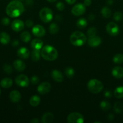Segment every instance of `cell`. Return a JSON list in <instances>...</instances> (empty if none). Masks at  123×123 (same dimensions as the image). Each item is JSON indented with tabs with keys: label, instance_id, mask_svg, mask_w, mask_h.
Wrapping results in <instances>:
<instances>
[{
	"label": "cell",
	"instance_id": "obj_45",
	"mask_svg": "<svg viewBox=\"0 0 123 123\" xmlns=\"http://www.w3.org/2000/svg\"><path fill=\"white\" fill-rule=\"evenodd\" d=\"M107 118H108V120H110V121H112V120H113L114 118V115L112 114H110L107 117Z\"/></svg>",
	"mask_w": 123,
	"mask_h": 123
},
{
	"label": "cell",
	"instance_id": "obj_11",
	"mask_svg": "<svg viewBox=\"0 0 123 123\" xmlns=\"http://www.w3.org/2000/svg\"><path fill=\"white\" fill-rule=\"evenodd\" d=\"M32 32L35 36L37 37H42L45 35L46 30L43 26L41 25H36L33 26Z\"/></svg>",
	"mask_w": 123,
	"mask_h": 123
},
{
	"label": "cell",
	"instance_id": "obj_16",
	"mask_svg": "<svg viewBox=\"0 0 123 123\" xmlns=\"http://www.w3.org/2000/svg\"><path fill=\"white\" fill-rule=\"evenodd\" d=\"M17 55L22 59H27L30 56V52L28 49L24 47L20 48L17 51Z\"/></svg>",
	"mask_w": 123,
	"mask_h": 123
},
{
	"label": "cell",
	"instance_id": "obj_14",
	"mask_svg": "<svg viewBox=\"0 0 123 123\" xmlns=\"http://www.w3.org/2000/svg\"><path fill=\"white\" fill-rule=\"evenodd\" d=\"M51 77L53 80L57 82H62L63 81L64 77L61 72L58 70H53L51 72Z\"/></svg>",
	"mask_w": 123,
	"mask_h": 123
},
{
	"label": "cell",
	"instance_id": "obj_22",
	"mask_svg": "<svg viewBox=\"0 0 123 123\" xmlns=\"http://www.w3.org/2000/svg\"><path fill=\"white\" fill-rule=\"evenodd\" d=\"M10 41V37L6 32H2L0 33V43L2 44H7Z\"/></svg>",
	"mask_w": 123,
	"mask_h": 123
},
{
	"label": "cell",
	"instance_id": "obj_6",
	"mask_svg": "<svg viewBox=\"0 0 123 123\" xmlns=\"http://www.w3.org/2000/svg\"><path fill=\"white\" fill-rule=\"evenodd\" d=\"M84 121L83 115L77 112L71 113L67 117V122L69 123H83Z\"/></svg>",
	"mask_w": 123,
	"mask_h": 123
},
{
	"label": "cell",
	"instance_id": "obj_9",
	"mask_svg": "<svg viewBox=\"0 0 123 123\" xmlns=\"http://www.w3.org/2000/svg\"><path fill=\"white\" fill-rule=\"evenodd\" d=\"M85 12L86 6H84V4L82 3H78L75 5L71 10L72 14L75 16H79L82 15L84 14Z\"/></svg>",
	"mask_w": 123,
	"mask_h": 123
},
{
	"label": "cell",
	"instance_id": "obj_7",
	"mask_svg": "<svg viewBox=\"0 0 123 123\" xmlns=\"http://www.w3.org/2000/svg\"><path fill=\"white\" fill-rule=\"evenodd\" d=\"M106 30L107 33L112 36H117L119 32V26L116 23L113 22H110L107 24V25H106Z\"/></svg>",
	"mask_w": 123,
	"mask_h": 123
},
{
	"label": "cell",
	"instance_id": "obj_10",
	"mask_svg": "<svg viewBox=\"0 0 123 123\" xmlns=\"http://www.w3.org/2000/svg\"><path fill=\"white\" fill-rule=\"evenodd\" d=\"M51 88V85L48 82H43L39 85L37 86V91L40 94L44 95L48 93Z\"/></svg>",
	"mask_w": 123,
	"mask_h": 123
},
{
	"label": "cell",
	"instance_id": "obj_19",
	"mask_svg": "<svg viewBox=\"0 0 123 123\" xmlns=\"http://www.w3.org/2000/svg\"><path fill=\"white\" fill-rule=\"evenodd\" d=\"M43 45V42L38 38H34L31 42V46L33 49L40 50L42 49Z\"/></svg>",
	"mask_w": 123,
	"mask_h": 123
},
{
	"label": "cell",
	"instance_id": "obj_34",
	"mask_svg": "<svg viewBox=\"0 0 123 123\" xmlns=\"http://www.w3.org/2000/svg\"><path fill=\"white\" fill-rule=\"evenodd\" d=\"M97 33V30L95 27L94 26H92V27L89 28L88 29V31H87V34L89 37H93V36H95L96 35Z\"/></svg>",
	"mask_w": 123,
	"mask_h": 123
},
{
	"label": "cell",
	"instance_id": "obj_24",
	"mask_svg": "<svg viewBox=\"0 0 123 123\" xmlns=\"http://www.w3.org/2000/svg\"><path fill=\"white\" fill-rule=\"evenodd\" d=\"M41 56V53L39 50L37 49H33L31 53V60L34 62H37L40 60Z\"/></svg>",
	"mask_w": 123,
	"mask_h": 123
},
{
	"label": "cell",
	"instance_id": "obj_29",
	"mask_svg": "<svg viewBox=\"0 0 123 123\" xmlns=\"http://www.w3.org/2000/svg\"><path fill=\"white\" fill-rule=\"evenodd\" d=\"M59 31V26L55 23H52L49 26V32L51 34H55Z\"/></svg>",
	"mask_w": 123,
	"mask_h": 123
},
{
	"label": "cell",
	"instance_id": "obj_42",
	"mask_svg": "<svg viewBox=\"0 0 123 123\" xmlns=\"http://www.w3.org/2000/svg\"><path fill=\"white\" fill-rule=\"evenodd\" d=\"M12 45L13 47H17L19 45V41L17 40H14L13 42H12Z\"/></svg>",
	"mask_w": 123,
	"mask_h": 123
},
{
	"label": "cell",
	"instance_id": "obj_26",
	"mask_svg": "<svg viewBox=\"0 0 123 123\" xmlns=\"http://www.w3.org/2000/svg\"><path fill=\"white\" fill-rule=\"evenodd\" d=\"M76 25L79 29H84L88 25V21L85 18H81L78 19L77 23H76Z\"/></svg>",
	"mask_w": 123,
	"mask_h": 123
},
{
	"label": "cell",
	"instance_id": "obj_48",
	"mask_svg": "<svg viewBox=\"0 0 123 123\" xmlns=\"http://www.w3.org/2000/svg\"><path fill=\"white\" fill-rule=\"evenodd\" d=\"M62 17L60 16V15H57L56 16H55V20H58V21H60V20H62Z\"/></svg>",
	"mask_w": 123,
	"mask_h": 123
},
{
	"label": "cell",
	"instance_id": "obj_3",
	"mask_svg": "<svg viewBox=\"0 0 123 123\" xmlns=\"http://www.w3.org/2000/svg\"><path fill=\"white\" fill-rule=\"evenodd\" d=\"M69 40L72 45L80 47L85 44L87 38L84 33L79 31H76L72 32V34L71 35Z\"/></svg>",
	"mask_w": 123,
	"mask_h": 123
},
{
	"label": "cell",
	"instance_id": "obj_8",
	"mask_svg": "<svg viewBox=\"0 0 123 123\" xmlns=\"http://www.w3.org/2000/svg\"><path fill=\"white\" fill-rule=\"evenodd\" d=\"M15 82L20 87H27L29 85L30 80L25 74H20L16 78Z\"/></svg>",
	"mask_w": 123,
	"mask_h": 123
},
{
	"label": "cell",
	"instance_id": "obj_50",
	"mask_svg": "<svg viewBox=\"0 0 123 123\" xmlns=\"http://www.w3.org/2000/svg\"><path fill=\"white\" fill-rule=\"evenodd\" d=\"M47 1L49 2H55L57 0H47Z\"/></svg>",
	"mask_w": 123,
	"mask_h": 123
},
{
	"label": "cell",
	"instance_id": "obj_47",
	"mask_svg": "<svg viewBox=\"0 0 123 123\" xmlns=\"http://www.w3.org/2000/svg\"><path fill=\"white\" fill-rule=\"evenodd\" d=\"M31 123H39V121L37 118H33V120H31Z\"/></svg>",
	"mask_w": 123,
	"mask_h": 123
},
{
	"label": "cell",
	"instance_id": "obj_5",
	"mask_svg": "<svg viewBox=\"0 0 123 123\" xmlns=\"http://www.w3.org/2000/svg\"><path fill=\"white\" fill-rule=\"evenodd\" d=\"M39 18L43 22H50L53 18V11L48 7H43L39 12Z\"/></svg>",
	"mask_w": 123,
	"mask_h": 123
},
{
	"label": "cell",
	"instance_id": "obj_33",
	"mask_svg": "<svg viewBox=\"0 0 123 123\" xmlns=\"http://www.w3.org/2000/svg\"><path fill=\"white\" fill-rule=\"evenodd\" d=\"M65 74L68 78H72L74 76L75 71L71 67H67L65 70Z\"/></svg>",
	"mask_w": 123,
	"mask_h": 123
},
{
	"label": "cell",
	"instance_id": "obj_12",
	"mask_svg": "<svg viewBox=\"0 0 123 123\" xmlns=\"http://www.w3.org/2000/svg\"><path fill=\"white\" fill-rule=\"evenodd\" d=\"M24 26L25 24L24 22L20 19H15L11 24V28L13 31L16 32H19L22 31L24 28Z\"/></svg>",
	"mask_w": 123,
	"mask_h": 123
},
{
	"label": "cell",
	"instance_id": "obj_51",
	"mask_svg": "<svg viewBox=\"0 0 123 123\" xmlns=\"http://www.w3.org/2000/svg\"><path fill=\"white\" fill-rule=\"evenodd\" d=\"M1 89H0V95H1Z\"/></svg>",
	"mask_w": 123,
	"mask_h": 123
},
{
	"label": "cell",
	"instance_id": "obj_17",
	"mask_svg": "<svg viewBox=\"0 0 123 123\" xmlns=\"http://www.w3.org/2000/svg\"><path fill=\"white\" fill-rule=\"evenodd\" d=\"M112 74L114 78L120 79L123 77V68L119 66L113 67L112 71Z\"/></svg>",
	"mask_w": 123,
	"mask_h": 123
},
{
	"label": "cell",
	"instance_id": "obj_1",
	"mask_svg": "<svg viewBox=\"0 0 123 123\" xmlns=\"http://www.w3.org/2000/svg\"><path fill=\"white\" fill-rule=\"evenodd\" d=\"M6 11L7 15L10 18H17L24 12V6L20 1L14 0L8 4Z\"/></svg>",
	"mask_w": 123,
	"mask_h": 123
},
{
	"label": "cell",
	"instance_id": "obj_35",
	"mask_svg": "<svg viewBox=\"0 0 123 123\" xmlns=\"http://www.w3.org/2000/svg\"><path fill=\"white\" fill-rule=\"evenodd\" d=\"M123 18V14L121 12H116L115 13L113 14V19L115 21L119 22L122 20Z\"/></svg>",
	"mask_w": 123,
	"mask_h": 123
},
{
	"label": "cell",
	"instance_id": "obj_31",
	"mask_svg": "<svg viewBox=\"0 0 123 123\" xmlns=\"http://www.w3.org/2000/svg\"><path fill=\"white\" fill-rule=\"evenodd\" d=\"M100 106L101 108V109H102L104 111H109L111 108L110 103L108 102V101L106 100H103L101 101V103H100Z\"/></svg>",
	"mask_w": 123,
	"mask_h": 123
},
{
	"label": "cell",
	"instance_id": "obj_13",
	"mask_svg": "<svg viewBox=\"0 0 123 123\" xmlns=\"http://www.w3.org/2000/svg\"><path fill=\"white\" fill-rule=\"evenodd\" d=\"M101 42H102V40L100 37L95 36L91 37H89V39L88 40V44L89 46L92 47V48H96L101 44Z\"/></svg>",
	"mask_w": 123,
	"mask_h": 123
},
{
	"label": "cell",
	"instance_id": "obj_23",
	"mask_svg": "<svg viewBox=\"0 0 123 123\" xmlns=\"http://www.w3.org/2000/svg\"><path fill=\"white\" fill-rule=\"evenodd\" d=\"M41 103V98L37 95H34L31 96L30 99V104L31 106L36 107Z\"/></svg>",
	"mask_w": 123,
	"mask_h": 123
},
{
	"label": "cell",
	"instance_id": "obj_21",
	"mask_svg": "<svg viewBox=\"0 0 123 123\" xmlns=\"http://www.w3.org/2000/svg\"><path fill=\"white\" fill-rule=\"evenodd\" d=\"M0 85L4 88H9L13 85V80L9 78H4L0 82Z\"/></svg>",
	"mask_w": 123,
	"mask_h": 123
},
{
	"label": "cell",
	"instance_id": "obj_41",
	"mask_svg": "<svg viewBox=\"0 0 123 123\" xmlns=\"http://www.w3.org/2000/svg\"><path fill=\"white\" fill-rule=\"evenodd\" d=\"M104 96L106 98H110L112 96V92L109 91V90H106V91H105V92H104Z\"/></svg>",
	"mask_w": 123,
	"mask_h": 123
},
{
	"label": "cell",
	"instance_id": "obj_49",
	"mask_svg": "<svg viewBox=\"0 0 123 123\" xmlns=\"http://www.w3.org/2000/svg\"><path fill=\"white\" fill-rule=\"evenodd\" d=\"M94 18H95V16H94V14H90V15L89 16V19H90V20H92L94 19Z\"/></svg>",
	"mask_w": 123,
	"mask_h": 123
},
{
	"label": "cell",
	"instance_id": "obj_46",
	"mask_svg": "<svg viewBox=\"0 0 123 123\" xmlns=\"http://www.w3.org/2000/svg\"><path fill=\"white\" fill-rule=\"evenodd\" d=\"M106 3L109 6H111V5L113 4V0H106Z\"/></svg>",
	"mask_w": 123,
	"mask_h": 123
},
{
	"label": "cell",
	"instance_id": "obj_30",
	"mask_svg": "<svg viewBox=\"0 0 123 123\" xmlns=\"http://www.w3.org/2000/svg\"><path fill=\"white\" fill-rule=\"evenodd\" d=\"M113 111L116 114H121L123 111V105L121 102H116L113 106Z\"/></svg>",
	"mask_w": 123,
	"mask_h": 123
},
{
	"label": "cell",
	"instance_id": "obj_32",
	"mask_svg": "<svg viewBox=\"0 0 123 123\" xmlns=\"http://www.w3.org/2000/svg\"><path fill=\"white\" fill-rule=\"evenodd\" d=\"M113 61L117 64L123 63V54H118L115 55L113 58Z\"/></svg>",
	"mask_w": 123,
	"mask_h": 123
},
{
	"label": "cell",
	"instance_id": "obj_36",
	"mask_svg": "<svg viewBox=\"0 0 123 123\" xmlns=\"http://www.w3.org/2000/svg\"><path fill=\"white\" fill-rule=\"evenodd\" d=\"M3 70L7 74H10L12 72V67L10 64H6L4 65L3 66Z\"/></svg>",
	"mask_w": 123,
	"mask_h": 123
},
{
	"label": "cell",
	"instance_id": "obj_20",
	"mask_svg": "<svg viewBox=\"0 0 123 123\" xmlns=\"http://www.w3.org/2000/svg\"><path fill=\"white\" fill-rule=\"evenodd\" d=\"M54 120V115L51 112H46L42 115L41 121L43 123H50Z\"/></svg>",
	"mask_w": 123,
	"mask_h": 123
},
{
	"label": "cell",
	"instance_id": "obj_15",
	"mask_svg": "<svg viewBox=\"0 0 123 123\" xmlns=\"http://www.w3.org/2000/svg\"><path fill=\"white\" fill-rule=\"evenodd\" d=\"M9 98L11 102L13 103H16V102H19L21 99V94L20 92L17 90H13L11 91L9 95Z\"/></svg>",
	"mask_w": 123,
	"mask_h": 123
},
{
	"label": "cell",
	"instance_id": "obj_40",
	"mask_svg": "<svg viewBox=\"0 0 123 123\" xmlns=\"http://www.w3.org/2000/svg\"><path fill=\"white\" fill-rule=\"evenodd\" d=\"M25 25L27 26L28 28H31L33 26V21L31 20H27L25 21Z\"/></svg>",
	"mask_w": 123,
	"mask_h": 123
},
{
	"label": "cell",
	"instance_id": "obj_38",
	"mask_svg": "<svg viewBox=\"0 0 123 123\" xmlns=\"http://www.w3.org/2000/svg\"><path fill=\"white\" fill-rule=\"evenodd\" d=\"M30 82H31V84H34V85H36L39 82V78L37 76H32L31 78Z\"/></svg>",
	"mask_w": 123,
	"mask_h": 123
},
{
	"label": "cell",
	"instance_id": "obj_2",
	"mask_svg": "<svg viewBox=\"0 0 123 123\" xmlns=\"http://www.w3.org/2000/svg\"><path fill=\"white\" fill-rule=\"evenodd\" d=\"M41 53V56L47 61H54L58 57L57 50L51 45H46L42 47Z\"/></svg>",
	"mask_w": 123,
	"mask_h": 123
},
{
	"label": "cell",
	"instance_id": "obj_27",
	"mask_svg": "<svg viewBox=\"0 0 123 123\" xmlns=\"http://www.w3.org/2000/svg\"><path fill=\"white\" fill-rule=\"evenodd\" d=\"M113 95L116 98H123V86H118L116 88L113 92Z\"/></svg>",
	"mask_w": 123,
	"mask_h": 123
},
{
	"label": "cell",
	"instance_id": "obj_18",
	"mask_svg": "<svg viewBox=\"0 0 123 123\" xmlns=\"http://www.w3.org/2000/svg\"><path fill=\"white\" fill-rule=\"evenodd\" d=\"M13 67L18 72H22L25 69L26 66L25 62L21 60H16L13 62Z\"/></svg>",
	"mask_w": 123,
	"mask_h": 123
},
{
	"label": "cell",
	"instance_id": "obj_28",
	"mask_svg": "<svg viewBox=\"0 0 123 123\" xmlns=\"http://www.w3.org/2000/svg\"><path fill=\"white\" fill-rule=\"evenodd\" d=\"M101 14L104 18H109L112 14V11L109 7H103L101 10Z\"/></svg>",
	"mask_w": 123,
	"mask_h": 123
},
{
	"label": "cell",
	"instance_id": "obj_25",
	"mask_svg": "<svg viewBox=\"0 0 123 123\" xmlns=\"http://www.w3.org/2000/svg\"><path fill=\"white\" fill-rule=\"evenodd\" d=\"M20 40L23 42H24V43H28V42H29L31 40V36L30 32H28V31H24V32H22L20 34Z\"/></svg>",
	"mask_w": 123,
	"mask_h": 123
},
{
	"label": "cell",
	"instance_id": "obj_43",
	"mask_svg": "<svg viewBox=\"0 0 123 123\" xmlns=\"http://www.w3.org/2000/svg\"><path fill=\"white\" fill-rule=\"evenodd\" d=\"M83 4L85 6H89L92 4V0H84Z\"/></svg>",
	"mask_w": 123,
	"mask_h": 123
},
{
	"label": "cell",
	"instance_id": "obj_44",
	"mask_svg": "<svg viewBox=\"0 0 123 123\" xmlns=\"http://www.w3.org/2000/svg\"><path fill=\"white\" fill-rule=\"evenodd\" d=\"M76 1H77V0H65V1L69 5L74 4L76 2Z\"/></svg>",
	"mask_w": 123,
	"mask_h": 123
},
{
	"label": "cell",
	"instance_id": "obj_4",
	"mask_svg": "<svg viewBox=\"0 0 123 123\" xmlns=\"http://www.w3.org/2000/svg\"><path fill=\"white\" fill-rule=\"evenodd\" d=\"M88 90L92 94H98L103 90V84L96 79L89 80L87 85Z\"/></svg>",
	"mask_w": 123,
	"mask_h": 123
},
{
	"label": "cell",
	"instance_id": "obj_39",
	"mask_svg": "<svg viewBox=\"0 0 123 123\" xmlns=\"http://www.w3.org/2000/svg\"><path fill=\"white\" fill-rule=\"evenodd\" d=\"M10 20L8 19V18H3L1 20V24H2L4 26H7L10 24Z\"/></svg>",
	"mask_w": 123,
	"mask_h": 123
},
{
	"label": "cell",
	"instance_id": "obj_37",
	"mask_svg": "<svg viewBox=\"0 0 123 123\" xmlns=\"http://www.w3.org/2000/svg\"><path fill=\"white\" fill-rule=\"evenodd\" d=\"M56 8L59 11H63L65 8V4L62 2H58L56 4Z\"/></svg>",
	"mask_w": 123,
	"mask_h": 123
}]
</instances>
